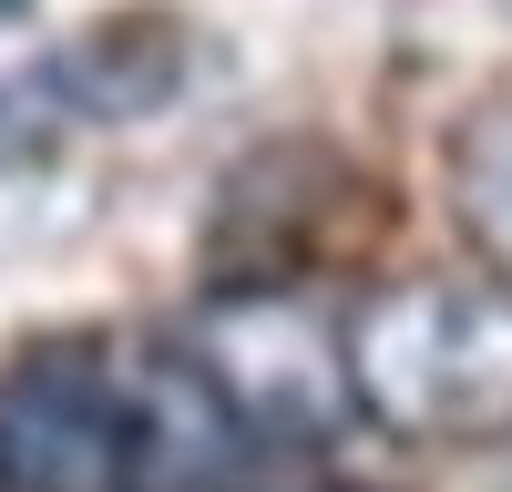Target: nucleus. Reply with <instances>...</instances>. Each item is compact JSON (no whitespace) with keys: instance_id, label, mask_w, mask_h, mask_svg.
Listing matches in <instances>:
<instances>
[{"instance_id":"f257e3e1","label":"nucleus","mask_w":512,"mask_h":492,"mask_svg":"<svg viewBox=\"0 0 512 492\" xmlns=\"http://www.w3.org/2000/svg\"><path fill=\"white\" fill-rule=\"evenodd\" d=\"M246 451L185 349L52 339L0 369V482L11 492H205Z\"/></svg>"},{"instance_id":"f03ea898","label":"nucleus","mask_w":512,"mask_h":492,"mask_svg":"<svg viewBox=\"0 0 512 492\" xmlns=\"http://www.w3.org/2000/svg\"><path fill=\"white\" fill-rule=\"evenodd\" d=\"M349 410L420 451H472L512 431V287L492 277H379L338 308Z\"/></svg>"},{"instance_id":"7ed1b4c3","label":"nucleus","mask_w":512,"mask_h":492,"mask_svg":"<svg viewBox=\"0 0 512 492\" xmlns=\"http://www.w3.org/2000/svg\"><path fill=\"white\" fill-rule=\"evenodd\" d=\"M195 380L216 390V410L256 441H328L349 421V369H338V318H318L297 287H226L195 318Z\"/></svg>"},{"instance_id":"423d86ee","label":"nucleus","mask_w":512,"mask_h":492,"mask_svg":"<svg viewBox=\"0 0 512 492\" xmlns=\"http://www.w3.org/2000/svg\"><path fill=\"white\" fill-rule=\"evenodd\" d=\"M11 11H31V0H0V21H11Z\"/></svg>"},{"instance_id":"20e7f679","label":"nucleus","mask_w":512,"mask_h":492,"mask_svg":"<svg viewBox=\"0 0 512 492\" xmlns=\"http://www.w3.org/2000/svg\"><path fill=\"white\" fill-rule=\"evenodd\" d=\"M41 72H52V93L72 113H154L185 82V41H175L164 11H113V21H93L62 62H41Z\"/></svg>"},{"instance_id":"39448f33","label":"nucleus","mask_w":512,"mask_h":492,"mask_svg":"<svg viewBox=\"0 0 512 492\" xmlns=\"http://www.w3.org/2000/svg\"><path fill=\"white\" fill-rule=\"evenodd\" d=\"M441 175H451V216H461V236H472L482 277L512 287V103L461 113V134H451V154H441Z\"/></svg>"}]
</instances>
